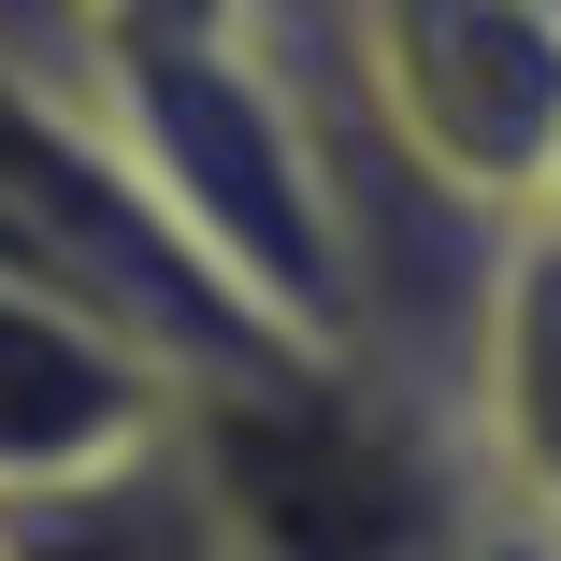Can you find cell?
Here are the masks:
<instances>
[{"instance_id": "cell-2", "label": "cell", "mask_w": 561, "mask_h": 561, "mask_svg": "<svg viewBox=\"0 0 561 561\" xmlns=\"http://www.w3.org/2000/svg\"><path fill=\"white\" fill-rule=\"evenodd\" d=\"M274 72H331L375 145L490 231H518L561 173V15L533 0H331Z\"/></svg>"}, {"instance_id": "cell-4", "label": "cell", "mask_w": 561, "mask_h": 561, "mask_svg": "<svg viewBox=\"0 0 561 561\" xmlns=\"http://www.w3.org/2000/svg\"><path fill=\"white\" fill-rule=\"evenodd\" d=\"M461 417H476V461H490L504 518L561 533V245L547 231L490 245L476 346H461Z\"/></svg>"}, {"instance_id": "cell-3", "label": "cell", "mask_w": 561, "mask_h": 561, "mask_svg": "<svg viewBox=\"0 0 561 561\" xmlns=\"http://www.w3.org/2000/svg\"><path fill=\"white\" fill-rule=\"evenodd\" d=\"M173 417V375L130 346V331H101L87 302L30 288L0 260V504H30L87 461H116L130 432Z\"/></svg>"}, {"instance_id": "cell-9", "label": "cell", "mask_w": 561, "mask_h": 561, "mask_svg": "<svg viewBox=\"0 0 561 561\" xmlns=\"http://www.w3.org/2000/svg\"><path fill=\"white\" fill-rule=\"evenodd\" d=\"M533 15H561V0H533Z\"/></svg>"}, {"instance_id": "cell-5", "label": "cell", "mask_w": 561, "mask_h": 561, "mask_svg": "<svg viewBox=\"0 0 561 561\" xmlns=\"http://www.w3.org/2000/svg\"><path fill=\"white\" fill-rule=\"evenodd\" d=\"M0 561H245V547H231V518H216L187 432L159 417V432L116 446V461L0 504Z\"/></svg>"}, {"instance_id": "cell-6", "label": "cell", "mask_w": 561, "mask_h": 561, "mask_svg": "<svg viewBox=\"0 0 561 561\" xmlns=\"http://www.w3.org/2000/svg\"><path fill=\"white\" fill-rule=\"evenodd\" d=\"M87 44H101V72H130V58H231V44H260V0H87Z\"/></svg>"}, {"instance_id": "cell-1", "label": "cell", "mask_w": 561, "mask_h": 561, "mask_svg": "<svg viewBox=\"0 0 561 561\" xmlns=\"http://www.w3.org/2000/svg\"><path fill=\"white\" fill-rule=\"evenodd\" d=\"M173 432L245 561H461L504 518L476 417L375 360L202 375V389H173Z\"/></svg>"}, {"instance_id": "cell-8", "label": "cell", "mask_w": 561, "mask_h": 561, "mask_svg": "<svg viewBox=\"0 0 561 561\" xmlns=\"http://www.w3.org/2000/svg\"><path fill=\"white\" fill-rule=\"evenodd\" d=\"M518 231H547V245H561V173H547V202H533V216H518Z\"/></svg>"}, {"instance_id": "cell-7", "label": "cell", "mask_w": 561, "mask_h": 561, "mask_svg": "<svg viewBox=\"0 0 561 561\" xmlns=\"http://www.w3.org/2000/svg\"><path fill=\"white\" fill-rule=\"evenodd\" d=\"M461 561H561V533H547V518H490Z\"/></svg>"}]
</instances>
